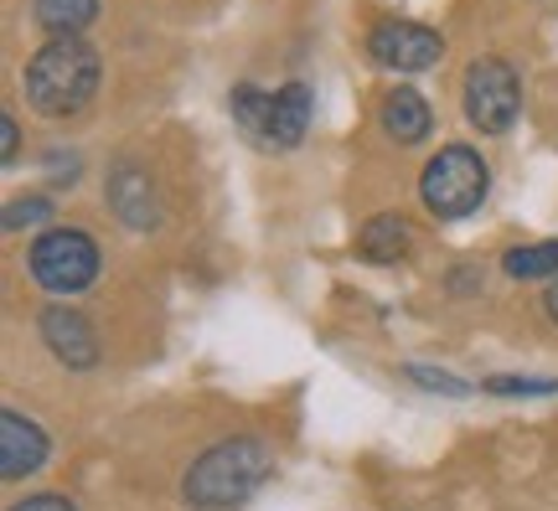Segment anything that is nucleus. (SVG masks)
I'll return each mask as SVG.
<instances>
[{"instance_id": "obj_2", "label": "nucleus", "mask_w": 558, "mask_h": 511, "mask_svg": "<svg viewBox=\"0 0 558 511\" xmlns=\"http://www.w3.org/2000/svg\"><path fill=\"white\" fill-rule=\"evenodd\" d=\"M275 475V450L254 439V434H233L218 439L186 465L181 475V501L192 511H233L248 496L259 491L264 480Z\"/></svg>"}, {"instance_id": "obj_9", "label": "nucleus", "mask_w": 558, "mask_h": 511, "mask_svg": "<svg viewBox=\"0 0 558 511\" xmlns=\"http://www.w3.org/2000/svg\"><path fill=\"white\" fill-rule=\"evenodd\" d=\"M47 454H52V439H47V429H41L37 418H26L16 409L0 413V475L5 480L37 475L47 465Z\"/></svg>"}, {"instance_id": "obj_8", "label": "nucleus", "mask_w": 558, "mask_h": 511, "mask_svg": "<svg viewBox=\"0 0 558 511\" xmlns=\"http://www.w3.org/2000/svg\"><path fill=\"white\" fill-rule=\"evenodd\" d=\"M104 202H109V212L120 217L130 233L160 228V192H156V181H150V171L135 166V160L109 166V177H104Z\"/></svg>"}, {"instance_id": "obj_4", "label": "nucleus", "mask_w": 558, "mask_h": 511, "mask_svg": "<svg viewBox=\"0 0 558 511\" xmlns=\"http://www.w3.org/2000/svg\"><path fill=\"white\" fill-rule=\"evenodd\" d=\"M99 243L83 228H47L37 233V243L26 248V269L47 295H83L99 279Z\"/></svg>"}, {"instance_id": "obj_1", "label": "nucleus", "mask_w": 558, "mask_h": 511, "mask_svg": "<svg viewBox=\"0 0 558 511\" xmlns=\"http://www.w3.org/2000/svg\"><path fill=\"white\" fill-rule=\"evenodd\" d=\"M104 78V58L94 41L83 37H47V47L32 52L21 68V94L41 119H73L83 114Z\"/></svg>"}, {"instance_id": "obj_19", "label": "nucleus", "mask_w": 558, "mask_h": 511, "mask_svg": "<svg viewBox=\"0 0 558 511\" xmlns=\"http://www.w3.org/2000/svg\"><path fill=\"white\" fill-rule=\"evenodd\" d=\"M5 511H78V501H68V496H58V491H37V496L11 501Z\"/></svg>"}, {"instance_id": "obj_3", "label": "nucleus", "mask_w": 558, "mask_h": 511, "mask_svg": "<svg viewBox=\"0 0 558 511\" xmlns=\"http://www.w3.org/2000/svg\"><path fill=\"white\" fill-rule=\"evenodd\" d=\"M486 192H492V166L471 145H439L418 171V202L439 222H460V217L481 212Z\"/></svg>"}, {"instance_id": "obj_22", "label": "nucleus", "mask_w": 558, "mask_h": 511, "mask_svg": "<svg viewBox=\"0 0 558 511\" xmlns=\"http://www.w3.org/2000/svg\"><path fill=\"white\" fill-rule=\"evenodd\" d=\"M543 311H548V320L558 326V275H554V284H548V295H543Z\"/></svg>"}, {"instance_id": "obj_10", "label": "nucleus", "mask_w": 558, "mask_h": 511, "mask_svg": "<svg viewBox=\"0 0 558 511\" xmlns=\"http://www.w3.org/2000/svg\"><path fill=\"white\" fill-rule=\"evenodd\" d=\"M378 130L393 139V145H418V139L435 130V109L424 104L418 88L399 83V88H388L378 104Z\"/></svg>"}, {"instance_id": "obj_6", "label": "nucleus", "mask_w": 558, "mask_h": 511, "mask_svg": "<svg viewBox=\"0 0 558 511\" xmlns=\"http://www.w3.org/2000/svg\"><path fill=\"white\" fill-rule=\"evenodd\" d=\"M362 47L388 73H429L445 58V37H439L435 26H418V21H399V16L378 21Z\"/></svg>"}, {"instance_id": "obj_20", "label": "nucleus", "mask_w": 558, "mask_h": 511, "mask_svg": "<svg viewBox=\"0 0 558 511\" xmlns=\"http://www.w3.org/2000/svg\"><path fill=\"white\" fill-rule=\"evenodd\" d=\"M16 156H21V124H16V114L5 109V114H0V160L16 166Z\"/></svg>"}, {"instance_id": "obj_11", "label": "nucleus", "mask_w": 558, "mask_h": 511, "mask_svg": "<svg viewBox=\"0 0 558 511\" xmlns=\"http://www.w3.org/2000/svg\"><path fill=\"white\" fill-rule=\"evenodd\" d=\"M311 119H316V94L305 83H284L275 88V109H269V150H295L300 139L311 135Z\"/></svg>"}, {"instance_id": "obj_12", "label": "nucleus", "mask_w": 558, "mask_h": 511, "mask_svg": "<svg viewBox=\"0 0 558 511\" xmlns=\"http://www.w3.org/2000/svg\"><path fill=\"white\" fill-rule=\"evenodd\" d=\"M409 243H414L409 217L403 212H378V217H367V222H362L357 254L367 258V264H399V258L409 254Z\"/></svg>"}, {"instance_id": "obj_14", "label": "nucleus", "mask_w": 558, "mask_h": 511, "mask_svg": "<svg viewBox=\"0 0 558 511\" xmlns=\"http://www.w3.org/2000/svg\"><path fill=\"white\" fill-rule=\"evenodd\" d=\"M269 109H275V94H264L259 83H239L228 94V114L254 145H264V135H269Z\"/></svg>"}, {"instance_id": "obj_21", "label": "nucleus", "mask_w": 558, "mask_h": 511, "mask_svg": "<svg viewBox=\"0 0 558 511\" xmlns=\"http://www.w3.org/2000/svg\"><path fill=\"white\" fill-rule=\"evenodd\" d=\"M47 171H52V181H58V186H73V181H78V156H47Z\"/></svg>"}, {"instance_id": "obj_5", "label": "nucleus", "mask_w": 558, "mask_h": 511, "mask_svg": "<svg viewBox=\"0 0 558 511\" xmlns=\"http://www.w3.org/2000/svg\"><path fill=\"white\" fill-rule=\"evenodd\" d=\"M460 104H465V119L481 135H507L518 124L522 109V83L512 73V62L501 58H476L460 78Z\"/></svg>"}, {"instance_id": "obj_15", "label": "nucleus", "mask_w": 558, "mask_h": 511, "mask_svg": "<svg viewBox=\"0 0 558 511\" xmlns=\"http://www.w3.org/2000/svg\"><path fill=\"white\" fill-rule=\"evenodd\" d=\"M501 269L512 279H554L558 275V238H543V243H518L501 254Z\"/></svg>"}, {"instance_id": "obj_16", "label": "nucleus", "mask_w": 558, "mask_h": 511, "mask_svg": "<svg viewBox=\"0 0 558 511\" xmlns=\"http://www.w3.org/2000/svg\"><path fill=\"white\" fill-rule=\"evenodd\" d=\"M481 393L492 398H554L558 393V377H518V373H497L481 382Z\"/></svg>"}, {"instance_id": "obj_17", "label": "nucleus", "mask_w": 558, "mask_h": 511, "mask_svg": "<svg viewBox=\"0 0 558 511\" xmlns=\"http://www.w3.org/2000/svg\"><path fill=\"white\" fill-rule=\"evenodd\" d=\"M403 377L414 382V388H424V393H439V398H471V382L456 373H439V367H424V362H409L403 367Z\"/></svg>"}, {"instance_id": "obj_13", "label": "nucleus", "mask_w": 558, "mask_h": 511, "mask_svg": "<svg viewBox=\"0 0 558 511\" xmlns=\"http://www.w3.org/2000/svg\"><path fill=\"white\" fill-rule=\"evenodd\" d=\"M32 21L47 37H83L99 21V0H37Z\"/></svg>"}, {"instance_id": "obj_7", "label": "nucleus", "mask_w": 558, "mask_h": 511, "mask_svg": "<svg viewBox=\"0 0 558 511\" xmlns=\"http://www.w3.org/2000/svg\"><path fill=\"white\" fill-rule=\"evenodd\" d=\"M37 336L47 341V352L58 356L68 373H88V367H99V331H94V320L78 311V305H47L37 315Z\"/></svg>"}, {"instance_id": "obj_18", "label": "nucleus", "mask_w": 558, "mask_h": 511, "mask_svg": "<svg viewBox=\"0 0 558 511\" xmlns=\"http://www.w3.org/2000/svg\"><path fill=\"white\" fill-rule=\"evenodd\" d=\"M47 217H52V202L47 197H16V202H5L0 228H5V233H21V228H41Z\"/></svg>"}]
</instances>
